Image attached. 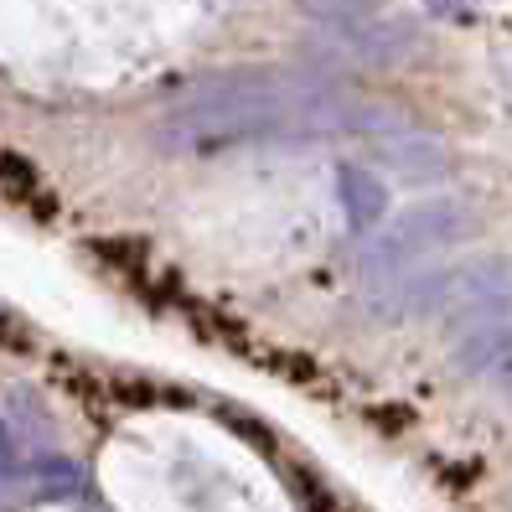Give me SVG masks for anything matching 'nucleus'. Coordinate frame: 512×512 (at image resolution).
<instances>
[{"label": "nucleus", "instance_id": "1", "mask_svg": "<svg viewBox=\"0 0 512 512\" xmlns=\"http://www.w3.org/2000/svg\"><path fill=\"white\" fill-rule=\"evenodd\" d=\"M119 512H290L285 492L233 435L197 414H140L99 456Z\"/></svg>", "mask_w": 512, "mask_h": 512}, {"label": "nucleus", "instance_id": "2", "mask_svg": "<svg viewBox=\"0 0 512 512\" xmlns=\"http://www.w3.org/2000/svg\"><path fill=\"white\" fill-rule=\"evenodd\" d=\"M311 11H321V16H352V11H368L373 0H306Z\"/></svg>", "mask_w": 512, "mask_h": 512}, {"label": "nucleus", "instance_id": "3", "mask_svg": "<svg viewBox=\"0 0 512 512\" xmlns=\"http://www.w3.org/2000/svg\"><path fill=\"white\" fill-rule=\"evenodd\" d=\"M42 512H73V507H42Z\"/></svg>", "mask_w": 512, "mask_h": 512}]
</instances>
